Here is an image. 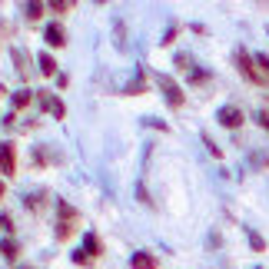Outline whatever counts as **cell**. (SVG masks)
Segmentation results:
<instances>
[{
	"mask_svg": "<svg viewBox=\"0 0 269 269\" xmlns=\"http://www.w3.org/2000/svg\"><path fill=\"white\" fill-rule=\"evenodd\" d=\"M216 120H219L223 126H229V130H236V126L243 123V110H239V107H219Z\"/></svg>",
	"mask_w": 269,
	"mask_h": 269,
	"instance_id": "obj_1",
	"label": "cell"
},
{
	"mask_svg": "<svg viewBox=\"0 0 269 269\" xmlns=\"http://www.w3.org/2000/svg\"><path fill=\"white\" fill-rule=\"evenodd\" d=\"M157 80H160V87H163V93H166V100L173 103V107H179V103H183V93H179V87H176L169 77H157Z\"/></svg>",
	"mask_w": 269,
	"mask_h": 269,
	"instance_id": "obj_2",
	"label": "cell"
},
{
	"mask_svg": "<svg viewBox=\"0 0 269 269\" xmlns=\"http://www.w3.org/2000/svg\"><path fill=\"white\" fill-rule=\"evenodd\" d=\"M40 103H44L47 110L54 113L56 120H63V116H67V107H63V103L56 100V97H50V93H44V90H40Z\"/></svg>",
	"mask_w": 269,
	"mask_h": 269,
	"instance_id": "obj_3",
	"label": "cell"
},
{
	"mask_svg": "<svg viewBox=\"0 0 269 269\" xmlns=\"http://www.w3.org/2000/svg\"><path fill=\"white\" fill-rule=\"evenodd\" d=\"M44 37H47V44H50V47H63V44H67V34H63V27H60V23H50Z\"/></svg>",
	"mask_w": 269,
	"mask_h": 269,
	"instance_id": "obj_4",
	"label": "cell"
},
{
	"mask_svg": "<svg viewBox=\"0 0 269 269\" xmlns=\"http://www.w3.org/2000/svg\"><path fill=\"white\" fill-rule=\"evenodd\" d=\"M236 63H239V73H243V77L256 80V70H253V60H249V56H246V50H243V47L236 50Z\"/></svg>",
	"mask_w": 269,
	"mask_h": 269,
	"instance_id": "obj_5",
	"label": "cell"
},
{
	"mask_svg": "<svg viewBox=\"0 0 269 269\" xmlns=\"http://www.w3.org/2000/svg\"><path fill=\"white\" fill-rule=\"evenodd\" d=\"M13 166H17V160H13V146L3 143V146H0V169H3V173H13Z\"/></svg>",
	"mask_w": 269,
	"mask_h": 269,
	"instance_id": "obj_6",
	"label": "cell"
},
{
	"mask_svg": "<svg viewBox=\"0 0 269 269\" xmlns=\"http://www.w3.org/2000/svg\"><path fill=\"white\" fill-rule=\"evenodd\" d=\"M13 60H17V73L27 80V77H30V60H27V54H23L20 47H13Z\"/></svg>",
	"mask_w": 269,
	"mask_h": 269,
	"instance_id": "obj_7",
	"label": "cell"
},
{
	"mask_svg": "<svg viewBox=\"0 0 269 269\" xmlns=\"http://www.w3.org/2000/svg\"><path fill=\"white\" fill-rule=\"evenodd\" d=\"M130 266H133V269H153V266H157V259L150 256V253H133Z\"/></svg>",
	"mask_w": 269,
	"mask_h": 269,
	"instance_id": "obj_8",
	"label": "cell"
},
{
	"mask_svg": "<svg viewBox=\"0 0 269 269\" xmlns=\"http://www.w3.org/2000/svg\"><path fill=\"white\" fill-rule=\"evenodd\" d=\"M37 60H40V73H47V77H54V73H56V63H54V56H50V54H40Z\"/></svg>",
	"mask_w": 269,
	"mask_h": 269,
	"instance_id": "obj_9",
	"label": "cell"
},
{
	"mask_svg": "<svg viewBox=\"0 0 269 269\" xmlns=\"http://www.w3.org/2000/svg\"><path fill=\"white\" fill-rule=\"evenodd\" d=\"M83 249H87L90 256H93V253H100V239H97L93 233H87V236H83Z\"/></svg>",
	"mask_w": 269,
	"mask_h": 269,
	"instance_id": "obj_10",
	"label": "cell"
},
{
	"mask_svg": "<svg viewBox=\"0 0 269 269\" xmlns=\"http://www.w3.org/2000/svg\"><path fill=\"white\" fill-rule=\"evenodd\" d=\"M27 103H30V90H20V93H13V107H17V110H23Z\"/></svg>",
	"mask_w": 269,
	"mask_h": 269,
	"instance_id": "obj_11",
	"label": "cell"
},
{
	"mask_svg": "<svg viewBox=\"0 0 269 269\" xmlns=\"http://www.w3.org/2000/svg\"><path fill=\"white\" fill-rule=\"evenodd\" d=\"M70 233H73V223H63V219H60V226H56V236H60V239H67Z\"/></svg>",
	"mask_w": 269,
	"mask_h": 269,
	"instance_id": "obj_12",
	"label": "cell"
},
{
	"mask_svg": "<svg viewBox=\"0 0 269 269\" xmlns=\"http://www.w3.org/2000/svg\"><path fill=\"white\" fill-rule=\"evenodd\" d=\"M249 246H253V249H263V246H266V243H263V236H259V233H253V229H249Z\"/></svg>",
	"mask_w": 269,
	"mask_h": 269,
	"instance_id": "obj_13",
	"label": "cell"
},
{
	"mask_svg": "<svg viewBox=\"0 0 269 269\" xmlns=\"http://www.w3.org/2000/svg\"><path fill=\"white\" fill-rule=\"evenodd\" d=\"M40 10H44V3H27V17H30V20H37Z\"/></svg>",
	"mask_w": 269,
	"mask_h": 269,
	"instance_id": "obj_14",
	"label": "cell"
},
{
	"mask_svg": "<svg viewBox=\"0 0 269 269\" xmlns=\"http://www.w3.org/2000/svg\"><path fill=\"white\" fill-rule=\"evenodd\" d=\"M0 253H3L7 259H17V246H13V243H3V246H0Z\"/></svg>",
	"mask_w": 269,
	"mask_h": 269,
	"instance_id": "obj_15",
	"label": "cell"
},
{
	"mask_svg": "<svg viewBox=\"0 0 269 269\" xmlns=\"http://www.w3.org/2000/svg\"><path fill=\"white\" fill-rule=\"evenodd\" d=\"M0 226H3V229H13V219L7 213H0Z\"/></svg>",
	"mask_w": 269,
	"mask_h": 269,
	"instance_id": "obj_16",
	"label": "cell"
},
{
	"mask_svg": "<svg viewBox=\"0 0 269 269\" xmlns=\"http://www.w3.org/2000/svg\"><path fill=\"white\" fill-rule=\"evenodd\" d=\"M256 63H259V67H263V70L269 73V56H266V54H259V56H256Z\"/></svg>",
	"mask_w": 269,
	"mask_h": 269,
	"instance_id": "obj_17",
	"label": "cell"
},
{
	"mask_svg": "<svg viewBox=\"0 0 269 269\" xmlns=\"http://www.w3.org/2000/svg\"><path fill=\"white\" fill-rule=\"evenodd\" d=\"M50 7H54L56 13H67V10H70V3H60V0H56V3H50Z\"/></svg>",
	"mask_w": 269,
	"mask_h": 269,
	"instance_id": "obj_18",
	"label": "cell"
},
{
	"mask_svg": "<svg viewBox=\"0 0 269 269\" xmlns=\"http://www.w3.org/2000/svg\"><path fill=\"white\" fill-rule=\"evenodd\" d=\"M256 120H259V123H263V126H266V130H269V110H263V113H259V116H256Z\"/></svg>",
	"mask_w": 269,
	"mask_h": 269,
	"instance_id": "obj_19",
	"label": "cell"
},
{
	"mask_svg": "<svg viewBox=\"0 0 269 269\" xmlns=\"http://www.w3.org/2000/svg\"><path fill=\"white\" fill-rule=\"evenodd\" d=\"M0 196H3V183H0Z\"/></svg>",
	"mask_w": 269,
	"mask_h": 269,
	"instance_id": "obj_20",
	"label": "cell"
},
{
	"mask_svg": "<svg viewBox=\"0 0 269 269\" xmlns=\"http://www.w3.org/2000/svg\"><path fill=\"white\" fill-rule=\"evenodd\" d=\"M266 34H269V30H266Z\"/></svg>",
	"mask_w": 269,
	"mask_h": 269,
	"instance_id": "obj_21",
	"label": "cell"
},
{
	"mask_svg": "<svg viewBox=\"0 0 269 269\" xmlns=\"http://www.w3.org/2000/svg\"><path fill=\"white\" fill-rule=\"evenodd\" d=\"M256 269H259V266H256Z\"/></svg>",
	"mask_w": 269,
	"mask_h": 269,
	"instance_id": "obj_22",
	"label": "cell"
}]
</instances>
